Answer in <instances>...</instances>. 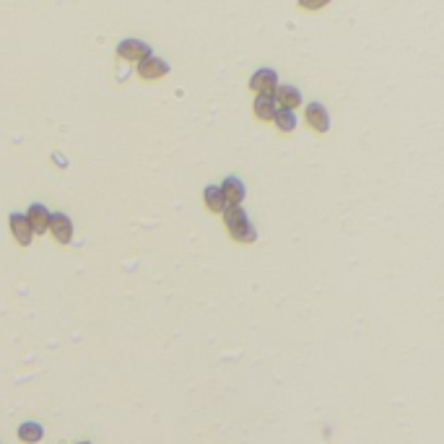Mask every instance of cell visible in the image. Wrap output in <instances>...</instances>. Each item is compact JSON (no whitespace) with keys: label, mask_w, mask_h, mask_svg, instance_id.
<instances>
[{"label":"cell","mask_w":444,"mask_h":444,"mask_svg":"<svg viewBox=\"0 0 444 444\" xmlns=\"http://www.w3.org/2000/svg\"><path fill=\"white\" fill-rule=\"evenodd\" d=\"M330 0H299V6L304 10H320V8H325Z\"/></svg>","instance_id":"cell-16"},{"label":"cell","mask_w":444,"mask_h":444,"mask_svg":"<svg viewBox=\"0 0 444 444\" xmlns=\"http://www.w3.org/2000/svg\"><path fill=\"white\" fill-rule=\"evenodd\" d=\"M224 224H227L229 234H231V231H236L239 227L250 224V218H247V210L242 208V206H229V208L224 210Z\"/></svg>","instance_id":"cell-12"},{"label":"cell","mask_w":444,"mask_h":444,"mask_svg":"<svg viewBox=\"0 0 444 444\" xmlns=\"http://www.w3.org/2000/svg\"><path fill=\"white\" fill-rule=\"evenodd\" d=\"M78 444H91V442H78Z\"/></svg>","instance_id":"cell-17"},{"label":"cell","mask_w":444,"mask_h":444,"mask_svg":"<svg viewBox=\"0 0 444 444\" xmlns=\"http://www.w3.org/2000/svg\"><path fill=\"white\" fill-rule=\"evenodd\" d=\"M45 436V429H42V424H34V421H27V424H21L18 427V439L27 444H36L39 439Z\"/></svg>","instance_id":"cell-13"},{"label":"cell","mask_w":444,"mask_h":444,"mask_svg":"<svg viewBox=\"0 0 444 444\" xmlns=\"http://www.w3.org/2000/svg\"><path fill=\"white\" fill-rule=\"evenodd\" d=\"M50 231H52V236L57 239V242H60V245H71V242H73V221H71V216H65V213H52Z\"/></svg>","instance_id":"cell-8"},{"label":"cell","mask_w":444,"mask_h":444,"mask_svg":"<svg viewBox=\"0 0 444 444\" xmlns=\"http://www.w3.org/2000/svg\"><path fill=\"white\" fill-rule=\"evenodd\" d=\"M304 117H307V125L312 127V130H317V133H327V130H330V115H327L325 104H320V101L307 104Z\"/></svg>","instance_id":"cell-4"},{"label":"cell","mask_w":444,"mask_h":444,"mask_svg":"<svg viewBox=\"0 0 444 444\" xmlns=\"http://www.w3.org/2000/svg\"><path fill=\"white\" fill-rule=\"evenodd\" d=\"M8 224H10V231H13L18 245L21 247L31 245V239H34V229H31V224H29V218L24 216V213H10Z\"/></svg>","instance_id":"cell-5"},{"label":"cell","mask_w":444,"mask_h":444,"mask_svg":"<svg viewBox=\"0 0 444 444\" xmlns=\"http://www.w3.org/2000/svg\"><path fill=\"white\" fill-rule=\"evenodd\" d=\"M252 107H255V115H257V120L271 122V120H275V115H278L281 104H278V99H275L273 94H257V96H255Z\"/></svg>","instance_id":"cell-6"},{"label":"cell","mask_w":444,"mask_h":444,"mask_svg":"<svg viewBox=\"0 0 444 444\" xmlns=\"http://www.w3.org/2000/svg\"><path fill=\"white\" fill-rule=\"evenodd\" d=\"M203 200H206L208 210H213V213H224V210L229 208V200L227 195H224V187H221V185H208L206 192H203Z\"/></svg>","instance_id":"cell-9"},{"label":"cell","mask_w":444,"mask_h":444,"mask_svg":"<svg viewBox=\"0 0 444 444\" xmlns=\"http://www.w3.org/2000/svg\"><path fill=\"white\" fill-rule=\"evenodd\" d=\"M273 122H275V127H278L281 133H294L296 125H299V122H296V115H294V109H286V107L278 109V115H275Z\"/></svg>","instance_id":"cell-14"},{"label":"cell","mask_w":444,"mask_h":444,"mask_svg":"<svg viewBox=\"0 0 444 444\" xmlns=\"http://www.w3.org/2000/svg\"><path fill=\"white\" fill-rule=\"evenodd\" d=\"M27 218H29V224H31V229H34V234H45V231H50L52 213H50V208H47V206H42V203L29 206Z\"/></svg>","instance_id":"cell-7"},{"label":"cell","mask_w":444,"mask_h":444,"mask_svg":"<svg viewBox=\"0 0 444 444\" xmlns=\"http://www.w3.org/2000/svg\"><path fill=\"white\" fill-rule=\"evenodd\" d=\"M117 55L122 60H130V63H141L145 57H151V45L143 42V39H122L117 45Z\"/></svg>","instance_id":"cell-3"},{"label":"cell","mask_w":444,"mask_h":444,"mask_svg":"<svg viewBox=\"0 0 444 444\" xmlns=\"http://www.w3.org/2000/svg\"><path fill=\"white\" fill-rule=\"evenodd\" d=\"M221 187H224V195H227L229 206H242V200H245L247 195V187L239 177H227V180L221 182Z\"/></svg>","instance_id":"cell-10"},{"label":"cell","mask_w":444,"mask_h":444,"mask_svg":"<svg viewBox=\"0 0 444 444\" xmlns=\"http://www.w3.org/2000/svg\"><path fill=\"white\" fill-rule=\"evenodd\" d=\"M275 99H278L281 107L296 109V107H301V91L296 89V86H291V83H281L278 91H275Z\"/></svg>","instance_id":"cell-11"},{"label":"cell","mask_w":444,"mask_h":444,"mask_svg":"<svg viewBox=\"0 0 444 444\" xmlns=\"http://www.w3.org/2000/svg\"><path fill=\"white\" fill-rule=\"evenodd\" d=\"M169 71H172V65L166 63L164 57H156V55H151V57H145V60L138 63V76H141L143 81H159L164 76H169Z\"/></svg>","instance_id":"cell-2"},{"label":"cell","mask_w":444,"mask_h":444,"mask_svg":"<svg viewBox=\"0 0 444 444\" xmlns=\"http://www.w3.org/2000/svg\"><path fill=\"white\" fill-rule=\"evenodd\" d=\"M231 239L239 242V245H252V242H257V229L252 224H245V227H239L236 231H231Z\"/></svg>","instance_id":"cell-15"},{"label":"cell","mask_w":444,"mask_h":444,"mask_svg":"<svg viewBox=\"0 0 444 444\" xmlns=\"http://www.w3.org/2000/svg\"><path fill=\"white\" fill-rule=\"evenodd\" d=\"M278 73L273 71V68H260V71H255L250 76V89L255 94H273L275 96V91H278Z\"/></svg>","instance_id":"cell-1"}]
</instances>
